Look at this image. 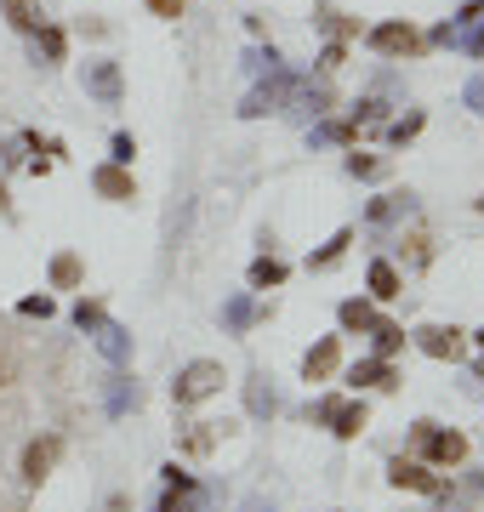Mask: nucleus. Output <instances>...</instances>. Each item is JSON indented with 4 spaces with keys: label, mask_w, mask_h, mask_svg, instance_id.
I'll return each mask as SVG.
<instances>
[{
    "label": "nucleus",
    "mask_w": 484,
    "mask_h": 512,
    "mask_svg": "<svg viewBox=\"0 0 484 512\" xmlns=\"http://www.w3.org/2000/svg\"><path fill=\"white\" fill-rule=\"evenodd\" d=\"M336 325H342V330H371L376 325V308L365 302V296H348V302L336 308Z\"/></svg>",
    "instance_id": "18"
},
{
    "label": "nucleus",
    "mask_w": 484,
    "mask_h": 512,
    "mask_svg": "<svg viewBox=\"0 0 484 512\" xmlns=\"http://www.w3.org/2000/svg\"><path fill=\"white\" fill-rule=\"evenodd\" d=\"M388 484H393V490H422V495H445V478L433 473L428 461H416V456H393V461H388Z\"/></svg>",
    "instance_id": "3"
},
{
    "label": "nucleus",
    "mask_w": 484,
    "mask_h": 512,
    "mask_svg": "<svg viewBox=\"0 0 484 512\" xmlns=\"http://www.w3.org/2000/svg\"><path fill=\"white\" fill-rule=\"evenodd\" d=\"M376 120H382V103H376V97H365V103L354 109V126H376Z\"/></svg>",
    "instance_id": "38"
},
{
    "label": "nucleus",
    "mask_w": 484,
    "mask_h": 512,
    "mask_svg": "<svg viewBox=\"0 0 484 512\" xmlns=\"http://www.w3.org/2000/svg\"><path fill=\"white\" fill-rule=\"evenodd\" d=\"M285 92H291V74H285V69H274V80H268V86H257V92L245 97V103H240V114H245V120H257V114L280 109V103H285Z\"/></svg>",
    "instance_id": "9"
},
{
    "label": "nucleus",
    "mask_w": 484,
    "mask_h": 512,
    "mask_svg": "<svg viewBox=\"0 0 484 512\" xmlns=\"http://www.w3.org/2000/svg\"><path fill=\"white\" fill-rule=\"evenodd\" d=\"M325 103H331V92H325V86H297V109L325 114Z\"/></svg>",
    "instance_id": "32"
},
{
    "label": "nucleus",
    "mask_w": 484,
    "mask_h": 512,
    "mask_svg": "<svg viewBox=\"0 0 484 512\" xmlns=\"http://www.w3.org/2000/svg\"><path fill=\"white\" fill-rule=\"evenodd\" d=\"M18 313H23V319H52V296H23V302H18Z\"/></svg>",
    "instance_id": "34"
},
{
    "label": "nucleus",
    "mask_w": 484,
    "mask_h": 512,
    "mask_svg": "<svg viewBox=\"0 0 484 512\" xmlns=\"http://www.w3.org/2000/svg\"><path fill=\"white\" fill-rule=\"evenodd\" d=\"M467 109L484 114V74H473V80H467Z\"/></svg>",
    "instance_id": "40"
},
{
    "label": "nucleus",
    "mask_w": 484,
    "mask_h": 512,
    "mask_svg": "<svg viewBox=\"0 0 484 512\" xmlns=\"http://www.w3.org/2000/svg\"><path fill=\"white\" fill-rule=\"evenodd\" d=\"M336 404H342V399H336V393H325V399H314V404H308V421H319V427H331Z\"/></svg>",
    "instance_id": "35"
},
{
    "label": "nucleus",
    "mask_w": 484,
    "mask_h": 512,
    "mask_svg": "<svg viewBox=\"0 0 484 512\" xmlns=\"http://www.w3.org/2000/svg\"><path fill=\"white\" fill-rule=\"evenodd\" d=\"M422 126H428V114H422V109H416V114H405V120H393V126H388V143H393V148H405V143H410V137H416Z\"/></svg>",
    "instance_id": "29"
},
{
    "label": "nucleus",
    "mask_w": 484,
    "mask_h": 512,
    "mask_svg": "<svg viewBox=\"0 0 484 512\" xmlns=\"http://www.w3.org/2000/svg\"><path fill=\"white\" fill-rule=\"evenodd\" d=\"M365 285H371V302H393V296L405 291V279H399V268H393L388 256H376V262H371Z\"/></svg>",
    "instance_id": "13"
},
{
    "label": "nucleus",
    "mask_w": 484,
    "mask_h": 512,
    "mask_svg": "<svg viewBox=\"0 0 484 512\" xmlns=\"http://www.w3.org/2000/svg\"><path fill=\"white\" fill-rule=\"evenodd\" d=\"M92 188L103 194V200H137V183H131V171H126V165H114V160L92 171Z\"/></svg>",
    "instance_id": "10"
},
{
    "label": "nucleus",
    "mask_w": 484,
    "mask_h": 512,
    "mask_svg": "<svg viewBox=\"0 0 484 512\" xmlns=\"http://www.w3.org/2000/svg\"><path fill=\"white\" fill-rule=\"evenodd\" d=\"M137 382H126V376H109V416H126V410H137Z\"/></svg>",
    "instance_id": "23"
},
{
    "label": "nucleus",
    "mask_w": 484,
    "mask_h": 512,
    "mask_svg": "<svg viewBox=\"0 0 484 512\" xmlns=\"http://www.w3.org/2000/svg\"><path fill=\"white\" fill-rule=\"evenodd\" d=\"M348 177H359V183H371V177H382V160H376V154H348Z\"/></svg>",
    "instance_id": "30"
},
{
    "label": "nucleus",
    "mask_w": 484,
    "mask_h": 512,
    "mask_svg": "<svg viewBox=\"0 0 484 512\" xmlns=\"http://www.w3.org/2000/svg\"><path fill=\"white\" fill-rule=\"evenodd\" d=\"M92 336H97V353H103V359H114V365H126V359H131V330H126V325L103 319Z\"/></svg>",
    "instance_id": "12"
},
{
    "label": "nucleus",
    "mask_w": 484,
    "mask_h": 512,
    "mask_svg": "<svg viewBox=\"0 0 484 512\" xmlns=\"http://www.w3.org/2000/svg\"><path fill=\"white\" fill-rule=\"evenodd\" d=\"M251 319H257V308H251V296H228V308H223V330L228 336H245L251 330Z\"/></svg>",
    "instance_id": "19"
},
{
    "label": "nucleus",
    "mask_w": 484,
    "mask_h": 512,
    "mask_svg": "<svg viewBox=\"0 0 484 512\" xmlns=\"http://www.w3.org/2000/svg\"><path fill=\"white\" fill-rule=\"evenodd\" d=\"M473 342H479V348H484V330H473Z\"/></svg>",
    "instance_id": "45"
},
{
    "label": "nucleus",
    "mask_w": 484,
    "mask_h": 512,
    "mask_svg": "<svg viewBox=\"0 0 484 512\" xmlns=\"http://www.w3.org/2000/svg\"><path fill=\"white\" fill-rule=\"evenodd\" d=\"M217 387H223V365H217V359H194V365L177 370V382H171V399H177V410H188V404L211 399Z\"/></svg>",
    "instance_id": "2"
},
{
    "label": "nucleus",
    "mask_w": 484,
    "mask_h": 512,
    "mask_svg": "<svg viewBox=\"0 0 484 512\" xmlns=\"http://www.w3.org/2000/svg\"><path fill=\"white\" fill-rule=\"evenodd\" d=\"M160 478H166V490H200V484H194V473H188V467H177V461H166V467H160Z\"/></svg>",
    "instance_id": "33"
},
{
    "label": "nucleus",
    "mask_w": 484,
    "mask_h": 512,
    "mask_svg": "<svg viewBox=\"0 0 484 512\" xmlns=\"http://www.w3.org/2000/svg\"><path fill=\"white\" fill-rule=\"evenodd\" d=\"M365 421H371V410H365V399H342L331 416V433L336 439H359L365 433Z\"/></svg>",
    "instance_id": "14"
},
{
    "label": "nucleus",
    "mask_w": 484,
    "mask_h": 512,
    "mask_svg": "<svg viewBox=\"0 0 484 512\" xmlns=\"http://www.w3.org/2000/svg\"><path fill=\"white\" fill-rule=\"evenodd\" d=\"M479 18H484V0H467V6H462L450 23H456V29H467V23H479Z\"/></svg>",
    "instance_id": "41"
},
{
    "label": "nucleus",
    "mask_w": 484,
    "mask_h": 512,
    "mask_svg": "<svg viewBox=\"0 0 484 512\" xmlns=\"http://www.w3.org/2000/svg\"><path fill=\"white\" fill-rule=\"evenodd\" d=\"M57 456H63V439H57V433H46V439H29V450H23V478H29V484H40V478L52 473Z\"/></svg>",
    "instance_id": "8"
},
{
    "label": "nucleus",
    "mask_w": 484,
    "mask_h": 512,
    "mask_svg": "<svg viewBox=\"0 0 484 512\" xmlns=\"http://www.w3.org/2000/svg\"><path fill=\"white\" fill-rule=\"evenodd\" d=\"M245 410H251V416H274V410H280L274 387L262 382V376H251V382H245Z\"/></svg>",
    "instance_id": "21"
},
{
    "label": "nucleus",
    "mask_w": 484,
    "mask_h": 512,
    "mask_svg": "<svg viewBox=\"0 0 484 512\" xmlns=\"http://www.w3.org/2000/svg\"><path fill=\"white\" fill-rule=\"evenodd\" d=\"M342 370V336H319L314 348L302 353V382H331Z\"/></svg>",
    "instance_id": "6"
},
{
    "label": "nucleus",
    "mask_w": 484,
    "mask_h": 512,
    "mask_svg": "<svg viewBox=\"0 0 484 512\" xmlns=\"http://www.w3.org/2000/svg\"><path fill=\"white\" fill-rule=\"evenodd\" d=\"M410 211V194H382V200H371V222H399Z\"/></svg>",
    "instance_id": "25"
},
{
    "label": "nucleus",
    "mask_w": 484,
    "mask_h": 512,
    "mask_svg": "<svg viewBox=\"0 0 484 512\" xmlns=\"http://www.w3.org/2000/svg\"><path fill=\"white\" fill-rule=\"evenodd\" d=\"M319 29H325V35H331V40H359V23H348V18H342V12H331V6H319Z\"/></svg>",
    "instance_id": "24"
},
{
    "label": "nucleus",
    "mask_w": 484,
    "mask_h": 512,
    "mask_svg": "<svg viewBox=\"0 0 484 512\" xmlns=\"http://www.w3.org/2000/svg\"><path fill=\"white\" fill-rule=\"evenodd\" d=\"M0 12H6V23L23 29V35H35V29H40V18H35V6H29V0H6Z\"/></svg>",
    "instance_id": "26"
},
{
    "label": "nucleus",
    "mask_w": 484,
    "mask_h": 512,
    "mask_svg": "<svg viewBox=\"0 0 484 512\" xmlns=\"http://www.w3.org/2000/svg\"><path fill=\"white\" fill-rule=\"evenodd\" d=\"M75 325H80V330H97V325H103V302H80V308H75Z\"/></svg>",
    "instance_id": "37"
},
{
    "label": "nucleus",
    "mask_w": 484,
    "mask_h": 512,
    "mask_svg": "<svg viewBox=\"0 0 484 512\" xmlns=\"http://www.w3.org/2000/svg\"><path fill=\"white\" fill-rule=\"evenodd\" d=\"M80 279H86L80 256H75V251H57V256H52V285H57V291H75Z\"/></svg>",
    "instance_id": "20"
},
{
    "label": "nucleus",
    "mask_w": 484,
    "mask_h": 512,
    "mask_svg": "<svg viewBox=\"0 0 484 512\" xmlns=\"http://www.w3.org/2000/svg\"><path fill=\"white\" fill-rule=\"evenodd\" d=\"M137 143H131V131H114V165H131Z\"/></svg>",
    "instance_id": "39"
},
{
    "label": "nucleus",
    "mask_w": 484,
    "mask_h": 512,
    "mask_svg": "<svg viewBox=\"0 0 484 512\" xmlns=\"http://www.w3.org/2000/svg\"><path fill=\"white\" fill-rule=\"evenodd\" d=\"M348 382L354 387H399V370H393V359H359V365H348Z\"/></svg>",
    "instance_id": "11"
},
{
    "label": "nucleus",
    "mask_w": 484,
    "mask_h": 512,
    "mask_svg": "<svg viewBox=\"0 0 484 512\" xmlns=\"http://www.w3.org/2000/svg\"><path fill=\"white\" fill-rule=\"evenodd\" d=\"M365 40H371V52H382V57H410L416 46H422V35H416L410 23H399V18H393V23H376Z\"/></svg>",
    "instance_id": "7"
},
{
    "label": "nucleus",
    "mask_w": 484,
    "mask_h": 512,
    "mask_svg": "<svg viewBox=\"0 0 484 512\" xmlns=\"http://www.w3.org/2000/svg\"><path fill=\"white\" fill-rule=\"evenodd\" d=\"M473 35H467V57H484V18L479 23H467Z\"/></svg>",
    "instance_id": "43"
},
{
    "label": "nucleus",
    "mask_w": 484,
    "mask_h": 512,
    "mask_svg": "<svg viewBox=\"0 0 484 512\" xmlns=\"http://www.w3.org/2000/svg\"><path fill=\"white\" fill-rule=\"evenodd\" d=\"M245 512H274V501H262V495H251V501H245Z\"/></svg>",
    "instance_id": "44"
},
{
    "label": "nucleus",
    "mask_w": 484,
    "mask_h": 512,
    "mask_svg": "<svg viewBox=\"0 0 484 512\" xmlns=\"http://www.w3.org/2000/svg\"><path fill=\"white\" fill-rule=\"evenodd\" d=\"M342 63H348V40H331V46L319 52V69L331 74V69H342Z\"/></svg>",
    "instance_id": "36"
},
{
    "label": "nucleus",
    "mask_w": 484,
    "mask_h": 512,
    "mask_svg": "<svg viewBox=\"0 0 484 512\" xmlns=\"http://www.w3.org/2000/svg\"><path fill=\"white\" fill-rule=\"evenodd\" d=\"M371 336H376V359H393V353L405 348V330L393 325V319H382V313H376V325H371Z\"/></svg>",
    "instance_id": "22"
},
{
    "label": "nucleus",
    "mask_w": 484,
    "mask_h": 512,
    "mask_svg": "<svg viewBox=\"0 0 484 512\" xmlns=\"http://www.w3.org/2000/svg\"><path fill=\"white\" fill-rule=\"evenodd\" d=\"M160 512H200V490H166Z\"/></svg>",
    "instance_id": "31"
},
{
    "label": "nucleus",
    "mask_w": 484,
    "mask_h": 512,
    "mask_svg": "<svg viewBox=\"0 0 484 512\" xmlns=\"http://www.w3.org/2000/svg\"><path fill=\"white\" fill-rule=\"evenodd\" d=\"M35 35H40L46 63H63V57H69V35H63V29H52V23H46V29H35Z\"/></svg>",
    "instance_id": "27"
},
{
    "label": "nucleus",
    "mask_w": 484,
    "mask_h": 512,
    "mask_svg": "<svg viewBox=\"0 0 484 512\" xmlns=\"http://www.w3.org/2000/svg\"><path fill=\"white\" fill-rule=\"evenodd\" d=\"M416 348L428 359H439V365H456V359H467V336L456 325H422L416 330Z\"/></svg>",
    "instance_id": "4"
},
{
    "label": "nucleus",
    "mask_w": 484,
    "mask_h": 512,
    "mask_svg": "<svg viewBox=\"0 0 484 512\" xmlns=\"http://www.w3.org/2000/svg\"><path fill=\"white\" fill-rule=\"evenodd\" d=\"M223 433H228V421H194V427L183 433V450H188V456H211Z\"/></svg>",
    "instance_id": "15"
},
{
    "label": "nucleus",
    "mask_w": 484,
    "mask_h": 512,
    "mask_svg": "<svg viewBox=\"0 0 484 512\" xmlns=\"http://www.w3.org/2000/svg\"><path fill=\"white\" fill-rule=\"evenodd\" d=\"M285 279H291V268H285L280 256H257L251 262V291H280Z\"/></svg>",
    "instance_id": "16"
},
{
    "label": "nucleus",
    "mask_w": 484,
    "mask_h": 512,
    "mask_svg": "<svg viewBox=\"0 0 484 512\" xmlns=\"http://www.w3.org/2000/svg\"><path fill=\"white\" fill-rule=\"evenodd\" d=\"M154 18H183V0H149Z\"/></svg>",
    "instance_id": "42"
},
{
    "label": "nucleus",
    "mask_w": 484,
    "mask_h": 512,
    "mask_svg": "<svg viewBox=\"0 0 484 512\" xmlns=\"http://www.w3.org/2000/svg\"><path fill=\"white\" fill-rule=\"evenodd\" d=\"M348 245H354V228H336V234L325 239L314 256H308V268H319V274H325V268H336V262L348 256Z\"/></svg>",
    "instance_id": "17"
},
{
    "label": "nucleus",
    "mask_w": 484,
    "mask_h": 512,
    "mask_svg": "<svg viewBox=\"0 0 484 512\" xmlns=\"http://www.w3.org/2000/svg\"><path fill=\"white\" fill-rule=\"evenodd\" d=\"M410 439H416V450H422L428 467H462L467 461V439L462 433H450V427H439V421H416Z\"/></svg>",
    "instance_id": "1"
},
{
    "label": "nucleus",
    "mask_w": 484,
    "mask_h": 512,
    "mask_svg": "<svg viewBox=\"0 0 484 512\" xmlns=\"http://www.w3.org/2000/svg\"><path fill=\"white\" fill-rule=\"evenodd\" d=\"M359 126L354 120H325V126H314V143H354Z\"/></svg>",
    "instance_id": "28"
},
{
    "label": "nucleus",
    "mask_w": 484,
    "mask_h": 512,
    "mask_svg": "<svg viewBox=\"0 0 484 512\" xmlns=\"http://www.w3.org/2000/svg\"><path fill=\"white\" fill-rule=\"evenodd\" d=\"M86 92H92L103 109H120L126 86H120V63H114V57H97V63H86Z\"/></svg>",
    "instance_id": "5"
}]
</instances>
